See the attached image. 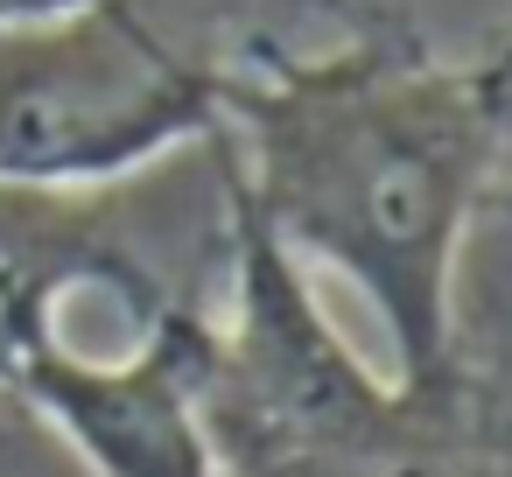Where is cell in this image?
<instances>
[{"mask_svg": "<svg viewBox=\"0 0 512 477\" xmlns=\"http://www.w3.org/2000/svg\"><path fill=\"white\" fill-rule=\"evenodd\" d=\"M512 99L449 64L414 15L351 0L337 43H260L211 134L218 183L260 232L344 274L414 393L456 386V288L484 197L505 176Z\"/></svg>", "mask_w": 512, "mask_h": 477, "instance_id": "1", "label": "cell"}, {"mask_svg": "<svg viewBox=\"0 0 512 477\" xmlns=\"http://www.w3.org/2000/svg\"><path fill=\"white\" fill-rule=\"evenodd\" d=\"M232 64L148 0L0 36V183L106 190L162 155L211 141Z\"/></svg>", "mask_w": 512, "mask_h": 477, "instance_id": "2", "label": "cell"}, {"mask_svg": "<svg viewBox=\"0 0 512 477\" xmlns=\"http://www.w3.org/2000/svg\"><path fill=\"white\" fill-rule=\"evenodd\" d=\"M204 316L169 309L127 358H85L64 337H36L8 386L99 470V477H225L204 421Z\"/></svg>", "mask_w": 512, "mask_h": 477, "instance_id": "3", "label": "cell"}, {"mask_svg": "<svg viewBox=\"0 0 512 477\" xmlns=\"http://www.w3.org/2000/svg\"><path fill=\"white\" fill-rule=\"evenodd\" d=\"M85 8H92V0H0V36H29V29L71 22Z\"/></svg>", "mask_w": 512, "mask_h": 477, "instance_id": "4", "label": "cell"}, {"mask_svg": "<svg viewBox=\"0 0 512 477\" xmlns=\"http://www.w3.org/2000/svg\"><path fill=\"white\" fill-rule=\"evenodd\" d=\"M477 71H484V78H491V85L512 99V22H505V29H498V43L477 57Z\"/></svg>", "mask_w": 512, "mask_h": 477, "instance_id": "5", "label": "cell"}, {"mask_svg": "<svg viewBox=\"0 0 512 477\" xmlns=\"http://www.w3.org/2000/svg\"><path fill=\"white\" fill-rule=\"evenodd\" d=\"M470 477H512V470H470Z\"/></svg>", "mask_w": 512, "mask_h": 477, "instance_id": "6", "label": "cell"}, {"mask_svg": "<svg viewBox=\"0 0 512 477\" xmlns=\"http://www.w3.org/2000/svg\"><path fill=\"white\" fill-rule=\"evenodd\" d=\"M505 197H512V183H505Z\"/></svg>", "mask_w": 512, "mask_h": 477, "instance_id": "7", "label": "cell"}]
</instances>
